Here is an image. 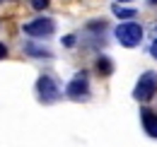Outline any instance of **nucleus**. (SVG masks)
<instances>
[{
  "label": "nucleus",
  "instance_id": "1",
  "mask_svg": "<svg viewBox=\"0 0 157 147\" xmlns=\"http://www.w3.org/2000/svg\"><path fill=\"white\" fill-rule=\"evenodd\" d=\"M116 39L121 46L126 48H136L138 43L143 41V27L138 22H121L116 27Z\"/></svg>",
  "mask_w": 157,
  "mask_h": 147
},
{
  "label": "nucleus",
  "instance_id": "2",
  "mask_svg": "<svg viewBox=\"0 0 157 147\" xmlns=\"http://www.w3.org/2000/svg\"><path fill=\"white\" fill-rule=\"evenodd\" d=\"M157 94V73L147 70V73L140 75L136 89H133V99L136 101H150L152 96Z\"/></svg>",
  "mask_w": 157,
  "mask_h": 147
},
{
  "label": "nucleus",
  "instance_id": "3",
  "mask_svg": "<svg viewBox=\"0 0 157 147\" xmlns=\"http://www.w3.org/2000/svg\"><path fill=\"white\" fill-rule=\"evenodd\" d=\"M36 94H39V101H44V104H53V101L60 99L58 85H56V80L48 77V75H41L39 80H36Z\"/></svg>",
  "mask_w": 157,
  "mask_h": 147
},
{
  "label": "nucleus",
  "instance_id": "4",
  "mask_svg": "<svg viewBox=\"0 0 157 147\" xmlns=\"http://www.w3.org/2000/svg\"><path fill=\"white\" fill-rule=\"evenodd\" d=\"M22 29H24V34H29V36L44 39V36H51V34L56 32V24H53V19H48V17H36V19H32V22H27Z\"/></svg>",
  "mask_w": 157,
  "mask_h": 147
},
{
  "label": "nucleus",
  "instance_id": "5",
  "mask_svg": "<svg viewBox=\"0 0 157 147\" xmlns=\"http://www.w3.org/2000/svg\"><path fill=\"white\" fill-rule=\"evenodd\" d=\"M65 94L75 101H82L87 94H90V80H87V73H78L65 87Z\"/></svg>",
  "mask_w": 157,
  "mask_h": 147
},
{
  "label": "nucleus",
  "instance_id": "6",
  "mask_svg": "<svg viewBox=\"0 0 157 147\" xmlns=\"http://www.w3.org/2000/svg\"><path fill=\"white\" fill-rule=\"evenodd\" d=\"M140 121H143V128L150 138H157V113L150 109H143L140 111Z\"/></svg>",
  "mask_w": 157,
  "mask_h": 147
},
{
  "label": "nucleus",
  "instance_id": "7",
  "mask_svg": "<svg viewBox=\"0 0 157 147\" xmlns=\"http://www.w3.org/2000/svg\"><path fill=\"white\" fill-rule=\"evenodd\" d=\"M97 70H99V75H111L114 73V65H111V60L106 55H101L97 60Z\"/></svg>",
  "mask_w": 157,
  "mask_h": 147
},
{
  "label": "nucleus",
  "instance_id": "8",
  "mask_svg": "<svg viewBox=\"0 0 157 147\" xmlns=\"http://www.w3.org/2000/svg\"><path fill=\"white\" fill-rule=\"evenodd\" d=\"M114 15L118 19H133L136 17V10L133 7H121V5H114Z\"/></svg>",
  "mask_w": 157,
  "mask_h": 147
},
{
  "label": "nucleus",
  "instance_id": "9",
  "mask_svg": "<svg viewBox=\"0 0 157 147\" xmlns=\"http://www.w3.org/2000/svg\"><path fill=\"white\" fill-rule=\"evenodd\" d=\"M24 51L29 55H39V58H51V53L46 51V48H39V46H34V43H27L24 46Z\"/></svg>",
  "mask_w": 157,
  "mask_h": 147
},
{
  "label": "nucleus",
  "instance_id": "10",
  "mask_svg": "<svg viewBox=\"0 0 157 147\" xmlns=\"http://www.w3.org/2000/svg\"><path fill=\"white\" fill-rule=\"evenodd\" d=\"M32 5H34V10H44L48 5V0H32Z\"/></svg>",
  "mask_w": 157,
  "mask_h": 147
},
{
  "label": "nucleus",
  "instance_id": "11",
  "mask_svg": "<svg viewBox=\"0 0 157 147\" xmlns=\"http://www.w3.org/2000/svg\"><path fill=\"white\" fill-rule=\"evenodd\" d=\"M5 55H7V46H5V43H0V60H2Z\"/></svg>",
  "mask_w": 157,
  "mask_h": 147
},
{
  "label": "nucleus",
  "instance_id": "12",
  "mask_svg": "<svg viewBox=\"0 0 157 147\" xmlns=\"http://www.w3.org/2000/svg\"><path fill=\"white\" fill-rule=\"evenodd\" d=\"M63 43H65V46H73V43H75V36H65V39H63Z\"/></svg>",
  "mask_w": 157,
  "mask_h": 147
},
{
  "label": "nucleus",
  "instance_id": "13",
  "mask_svg": "<svg viewBox=\"0 0 157 147\" xmlns=\"http://www.w3.org/2000/svg\"><path fill=\"white\" fill-rule=\"evenodd\" d=\"M150 53H152V58H157V41L152 43V46H150Z\"/></svg>",
  "mask_w": 157,
  "mask_h": 147
},
{
  "label": "nucleus",
  "instance_id": "14",
  "mask_svg": "<svg viewBox=\"0 0 157 147\" xmlns=\"http://www.w3.org/2000/svg\"><path fill=\"white\" fill-rule=\"evenodd\" d=\"M147 2H150V5H157V0H147Z\"/></svg>",
  "mask_w": 157,
  "mask_h": 147
},
{
  "label": "nucleus",
  "instance_id": "15",
  "mask_svg": "<svg viewBox=\"0 0 157 147\" xmlns=\"http://www.w3.org/2000/svg\"><path fill=\"white\" fill-rule=\"evenodd\" d=\"M118 2H131V0H118Z\"/></svg>",
  "mask_w": 157,
  "mask_h": 147
}]
</instances>
